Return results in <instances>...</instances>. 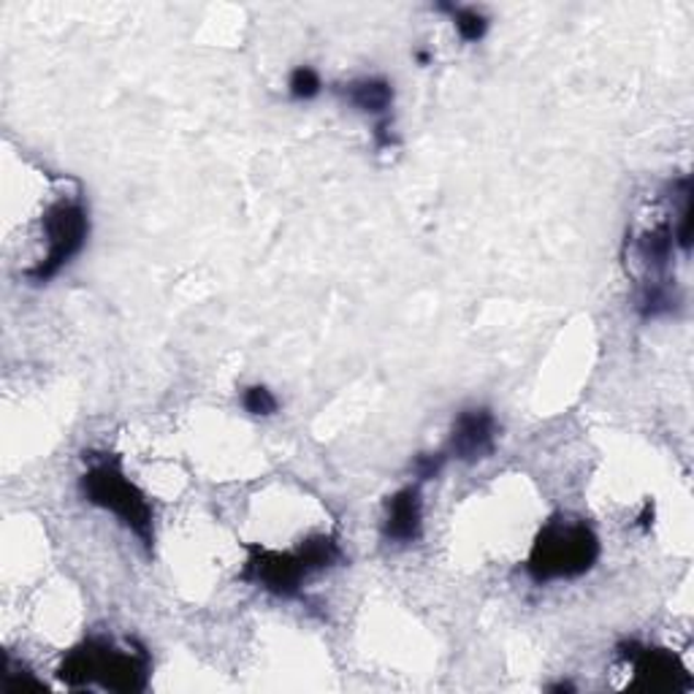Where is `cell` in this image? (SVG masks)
Masks as SVG:
<instances>
[{"mask_svg": "<svg viewBox=\"0 0 694 694\" xmlns=\"http://www.w3.org/2000/svg\"><path fill=\"white\" fill-rule=\"evenodd\" d=\"M375 144L380 146V150H388V146L397 144V137L391 133V120H388V117L375 126Z\"/></svg>", "mask_w": 694, "mask_h": 694, "instance_id": "obj_16", "label": "cell"}, {"mask_svg": "<svg viewBox=\"0 0 694 694\" xmlns=\"http://www.w3.org/2000/svg\"><path fill=\"white\" fill-rule=\"evenodd\" d=\"M679 304L681 298L679 293H675V285H670V280L643 282L640 293H637V313L646 320L673 315L675 309H679Z\"/></svg>", "mask_w": 694, "mask_h": 694, "instance_id": "obj_10", "label": "cell"}, {"mask_svg": "<svg viewBox=\"0 0 694 694\" xmlns=\"http://www.w3.org/2000/svg\"><path fill=\"white\" fill-rule=\"evenodd\" d=\"M340 93L361 115L383 117V120H386L393 106V84L383 77L353 79V82L342 84Z\"/></svg>", "mask_w": 694, "mask_h": 694, "instance_id": "obj_9", "label": "cell"}, {"mask_svg": "<svg viewBox=\"0 0 694 694\" xmlns=\"http://www.w3.org/2000/svg\"><path fill=\"white\" fill-rule=\"evenodd\" d=\"M415 60H417V63H421V66H428V63H432V55H428L426 49H417Z\"/></svg>", "mask_w": 694, "mask_h": 694, "instance_id": "obj_18", "label": "cell"}, {"mask_svg": "<svg viewBox=\"0 0 694 694\" xmlns=\"http://www.w3.org/2000/svg\"><path fill=\"white\" fill-rule=\"evenodd\" d=\"M496 437H499V423L494 413L489 408H467L456 415L450 428L448 456L464 464H478L494 454Z\"/></svg>", "mask_w": 694, "mask_h": 694, "instance_id": "obj_7", "label": "cell"}, {"mask_svg": "<svg viewBox=\"0 0 694 694\" xmlns=\"http://www.w3.org/2000/svg\"><path fill=\"white\" fill-rule=\"evenodd\" d=\"M437 11H445L454 20L456 31H459L461 42L478 44L489 31V16L483 11L472 9V5H454V3H437Z\"/></svg>", "mask_w": 694, "mask_h": 694, "instance_id": "obj_11", "label": "cell"}, {"mask_svg": "<svg viewBox=\"0 0 694 694\" xmlns=\"http://www.w3.org/2000/svg\"><path fill=\"white\" fill-rule=\"evenodd\" d=\"M152 659L144 646L109 637H87L73 646L58 668V679L71 690L101 686L109 692L137 694L150 686Z\"/></svg>", "mask_w": 694, "mask_h": 694, "instance_id": "obj_1", "label": "cell"}, {"mask_svg": "<svg viewBox=\"0 0 694 694\" xmlns=\"http://www.w3.org/2000/svg\"><path fill=\"white\" fill-rule=\"evenodd\" d=\"M44 239H47V252L36 267L25 272V280L33 285H44L52 278H58L60 269L69 267L73 258L82 252L84 242L90 236V212L79 196L73 199H60L47 207L42 220Z\"/></svg>", "mask_w": 694, "mask_h": 694, "instance_id": "obj_4", "label": "cell"}, {"mask_svg": "<svg viewBox=\"0 0 694 694\" xmlns=\"http://www.w3.org/2000/svg\"><path fill=\"white\" fill-rule=\"evenodd\" d=\"M242 404H245L247 413L256 417H269L280 410L278 397H274L267 386L245 388V393H242Z\"/></svg>", "mask_w": 694, "mask_h": 694, "instance_id": "obj_13", "label": "cell"}, {"mask_svg": "<svg viewBox=\"0 0 694 694\" xmlns=\"http://www.w3.org/2000/svg\"><path fill=\"white\" fill-rule=\"evenodd\" d=\"M600 558V538L586 521L554 516L534 538L527 558V575L534 584L573 580L589 573Z\"/></svg>", "mask_w": 694, "mask_h": 694, "instance_id": "obj_3", "label": "cell"}, {"mask_svg": "<svg viewBox=\"0 0 694 694\" xmlns=\"http://www.w3.org/2000/svg\"><path fill=\"white\" fill-rule=\"evenodd\" d=\"M25 690H36V692H47V686L42 684V681L36 679L33 673H27V670H20L16 673L14 670V662H11L9 657H5V673H3V692L9 694H20Z\"/></svg>", "mask_w": 694, "mask_h": 694, "instance_id": "obj_14", "label": "cell"}, {"mask_svg": "<svg viewBox=\"0 0 694 694\" xmlns=\"http://www.w3.org/2000/svg\"><path fill=\"white\" fill-rule=\"evenodd\" d=\"M448 459H450L448 450H439V454H421L413 461L415 478H417V481H434V478H437L439 472L445 470Z\"/></svg>", "mask_w": 694, "mask_h": 694, "instance_id": "obj_15", "label": "cell"}, {"mask_svg": "<svg viewBox=\"0 0 694 694\" xmlns=\"http://www.w3.org/2000/svg\"><path fill=\"white\" fill-rule=\"evenodd\" d=\"M616 657L632 670L630 690L643 692H668V690H690L692 675L668 648L646 646L637 640H624L616 646Z\"/></svg>", "mask_w": 694, "mask_h": 694, "instance_id": "obj_6", "label": "cell"}, {"mask_svg": "<svg viewBox=\"0 0 694 694\" xmlns=\"http://www.w3.org/2000/svg\"><path fill=\"white\" fill-rule=\"evenodd\" d=\"M549 692H554V694H562V692H575V686L569 684V681H558V684H551V686H549Z\"/></svg>", "mask_w": 694, "mask_h": 694, "instance_id": "obj_17", "label": "cell"}, {"mask_svg": "<svg viewBox=\"0 0 694 694\" xmlns=\"http://www.w3.org/2000/svg\"><path fill=\"white\" fill-rule=\"evenodd\" d=\"M423 534V499L421 489L404 486L386 499V518H383V538L388 543H417Z\"/></svg>", "mask_w": 694, "mask_h": 694, "instance_id": "obj_8", "label": "cell"}, {"mask_svg": "<svg viewBox=\"0 0 694 694\" xmlns=\"http://www.w3.org/2000/svg\"><path fill=\"white\" fill-rule=\"evenodd\" d=\"M313 569L307 567L298 551H274L263 545H247V562L239 578L280 600H298L302 597L304 578H309Z\"/></svg>", "mask_w": 694, "mask_h": 694, "instance_id": "obj_5", "label": "cell"}, {"mask_svg": "<svg viewBox=\"0 0 694 694\" xmlns=\"http://www.w3.org/2000/svg\"><path fill=\"white\" fill-rule=\"evenodd\" d=\"M84 461H87V470L79 478V491H82L84 502L120 518L122 527L131 529L139 543L152 554L155 510L144 491L126 475L120 456L84 454Z\"/></svg>", "mask_w": 694, "mask_h": 694, "instance_id": "obj_2", "label": "cell"}, {"mask_svg": "<svg viewBox=\"0 0 694 694\" xmlns=\"http://www.w3.org/2000/svg\"><path fill=\"white\" fill-rule=\"evenodd\" d=\"M320 90H324L320 73L315 69H309V66H298V69H293L291 79H287V93H291V98H296V101L318 98Z\"/></svg>", "mask_w": 694, "mask_h": 694, "instance_id": "obj_12", "label": "cell"}]
</instances>
